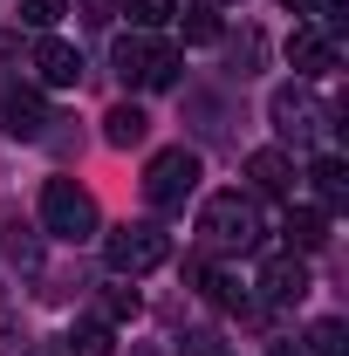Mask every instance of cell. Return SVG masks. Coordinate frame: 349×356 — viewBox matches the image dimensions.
Here are the masks:
<instances>
[{"instance_id": "obj_24", "label": "cell", "mask_w": 349, "mask_h": 356, "mask_svg": "<svg viewBox=\"0 0 349 356\" xmlns=\"http://www.w3.org/2000/svg\"><path fill=\"white\" fill-rule=\"evenodd\" d=\"M267 356H302V350H295V343H274V350H267Z\"/></svg>"}, {"instance_id": "obj_13", "label": "cell", "mask_w": 349, "mask_h": 356, "mask_svg": "<svg viewBox=\"0 0 349 356\" xmlns=\"http://www.w3.org/2000/svg\"><path fill=\"white\" fill-rule=\"evenodd\" d=\"M308 178H315L322 213H343V206H349V172H343V158H336V151H322V158L308 165Z\"/></svg>"}, {"instance_id": "obj_7", "label": "cell", "mask_w": 349, "mask_h": 356, "mask_svg": "<svg viewBox=\"0 0 349 356\" xmlns=\"http://www.w3.org/2000/svg\"><path fill=\"white\" fill-rule=\"evenodd\" d=\"M288 62H295V76H322V69H336V35L329 28H315V21H302L295 35H288Z\"/></svg>"}, {"instance_id": "obj_16", "label": "cell", "mask_w": 349, "mask_h": 356, "mask_svg": "<svg viewBox=\"0 0 349 356\" xmlns=\"http://www.w3.org/2000/svg\"><path fill=\"white\" fill-rule=\"evenodd\" d=\"M110 350H117L110 322H76V329H69V356H110Z\"/></svg>"}, {"instance_id": "obj_6", "label": "cell", "mask_w": 349, "mask_h": 356, "mask_svg": "<svg viewBox=\"0 0 349 356\" xmlns=\"http://www.w3.org/2000/svg\"><path fill=\"white\" fill-rule=\"evenodd\" d=\"M267 110H274V124H281L288 137H315V131H322V117H329V110L315 103V89H302V83L274 89V103H267Z\"/></svg>"}, {"instance_id": "obj_14", "label": "cell", "mask_w": 349, "mask_h": 356, "mask_svg": "<svg viewBox=\"0 0 349 356\" xmlns=\"http://www.w3.org/2000/svg\"><path fill=\"white\" fill-rule=\"evenodd\" d=\"M185 281H192L206 302H219V309H240V288H233V274H219V267H206V261H185Z\"/></svg>"}, {"instance_id": "obj_15", "label": "cell", "mask_w": 349, "mask_h": 356, "mask_svg": "<svg viewBox=\"0 0 349 356\" xmlns=\"http://www.w3.org/2000/svg\"><path fill=\"white\" fill-rule=\"evenodd\" d=\"M144 131H151V117H144L137 103H117V110L103 117V137H110L117 151H131V144H144Z\"/></svg>"}, {"instance_id": "obj_4", "label": "cell", "mask_w": 349, "mask_h": 356, "mask_svg": "<svg viewBox=\"0 0 349 356\" xmlns=\"http://www.w3.org/2000/svg\"><path fill=\"white\" fill-rule=\"evenodd\" d=\"M199 178H206L199 151L172 144V151H158V158H151V172H144V199H151L158 213H178V206H185V199L199 192Z\"/></svg>"}, {"instance_id": "obj_17", "label": "cell", "mask_w": 349, "mask_h": 356, "mask_svg": "<svg viewBox=\"0 0 349 356\" xmlns=\"http://www.w3.org/2000/svg\"><path fill=\"white\" fill-rule=\"evenodd\" d=\"M302 356H349V329L336 322V315H329V322H315V329H308V350H302Z\"/></svg>"}, {"instance_id": "obj_3", "label": "cell", "mask_w": 349, "mask_h": 356, "mask_svg": "<svg viewBox=\"0 0 349 356\" xmlns=\"http://www.w3.org/2000/svg\"><path fill=\"white\" fill-rule=\"evenodd\" d=\"M103 261H110V274H151V267H165L172 261V233L165 226H151V220H131V226H117L110 240H103Z\"/></svg>"}, {"instance_id": "obj_9", "label": "cell", "mask_w": 349, "mask_h": 356, "mask_svg": "<svg viewBox=\"0 0 349 356\" xmlns=\"http://www.w3.org/2000/svg\"><path fill=\"white\" fill-rule=\"evenodd\" d=\"M261 295H267V302H281V309H288V302H302V295H308L302 254H274V261L261 267Z\"/></svg>"}, {"instance_id": "obj_10", "label": "cell", "mask_w": 349, "mask_h": 356, "mask_svg": "<svg viewBox=\"0 0 349 356\" xmlns=\"http://www.w3.org/2000/svg\"><path fill=\"white\" fill-rule=\"evenodd\" d=\"M35 76H42L48 89H76V76H83V55L69 42H55V35H42L35 42Z\"/></svg>"}, {"instance_id": "obj_21", "label": "cell", "mask_w": 349, "mask_h": 356, "mask_svg": "<svg viewBox=\"0 0 349 356\" xmlns=\"http://www.w3.org/2000/svg\"><path fill=\"white\" fill-rule=\"evenodd\" d=\"M62 14H69V0H21V21L28 28H55Z\"/></svg>"}, {"instance_id": "obj_11", "label": "cell", "mask_w": 349, "mask_h": 356, "mask_svg": "<svg viewBox=\"0 0 349 356\" xmlns=\"http://www.w3.org/2000/svg\"><path fill=\"white\" fill-rule=\"evenodd\" d=\"M247 178H254V192H267V199H288V192H295V158L267 144V151L247 158Z\"/></svg>"}, {"instance_id": "obj_8", "label": "cell", "mask_w": 349, "mask_h": 356, "mask_svg": "<svg viewBox=\"0 0 349 356\" xmlns=\"http://www.w3.org/2000/svg\"><path fill=\"white\" fill-rule=\"evenodd\" d=\"M0 117H7V137H21V144L48 137V103H42V89H14V96L0 103Z\"/></svg>"}, {"instance_id": "obj_23", "label": "cell", "mask_w": 349, "mask_h": 356, "mask_svg": "<svg viewBox=\"0 0 349 356\" xmlns=\"http://www.w3.org/2000/svg\"><path fill=\"white\" fill-rule=\"evenodd\" d=\"M281 7H288V14H315L322 0H281Z\"/></svg>"}, {"instance_id": "obj_12", "label": "cell", "mask_w": 349, "mask_h": 356, "mask_svg": "<svg viewBox=\"0 0 349 356\" xmlns=\"http://www.w3.org/2000/svg\"><path fill=\"white\" fill-rule=\"evenodd\" d=\"M281 233H288V254H322L329 247V213L322 206H295Z\"/></svg>"}, {"instance_id": "obj_1", "label": "cell", "mask_w": 349, "mask_h": 356, "mask_svg": "<svg viewBox=\"0 0 349 356\" xmlns=\"http://www.w3.org/2000/svg\"><path fill=\"white\" fill-rule=\"evenodd\" d=\"M110 62H117V76H124L131 89H172L178 69H185V62H178V48L158 42V35H144V28H137V35H117Z\"/></svg>"}, {"instance_id": "obj_18", "label": "cell", "mask_w": 349, "mask_h": 356, "mask_svg": "<svg viewBox=\"0 0 349 356\" xmlns=\"http://www.w3.org/2000/svg\"><path fill=\"white\" fill-rule=\"evenodd\" d=\"M137 315V288H124V274H117V288H103V322L117 329V322H131Z\"/></svg>"}, {"instance_id": "obj_2", "label": "cell", "mask_w": 349, "mask_h": 356, "mask_svg": "<svg viewBox=\"0 0 349 356\" xmlns=\"http://www.w3.org/2000/svg\"><path fill=\"white\" fill-rule=\"evenodd\" d=\"M199 233H206V247H213V254H247V247L261 240L254 199H240V192H213V199L199 206Z\"/></svg>"}, {"instance_id": "obj_5", "label": "cell", "mask_w": 349, "mask_h": 356, "mask_svg": "<svg viewBox=\"0 0 349 356\" xmlns=\"http://www.w3.org/2000/svg\"><path fill=\"white\" fill-rule=\"evenodd\" d=\"M42 226L55 240H89L96 233V199H89L76 178H48L42 185Z\"/></svg>"}, {"instance_id": "obj_19", "label": "cell", "mask_w": 349, "mask_h": 356, "mask_svg": "<svg viewBox=\"0 0 349 356\" xmlns=\"http://www.w3.org/2000/svg\"><path fill=\"white\" fill-rule=\"evenodd\" d=\"M178 21H185V42H199V48L219 42V14H213V7H185Z\"/></svg>"}, {"instance_id": "obj_20", "label": "cell", "mask_w": 349, "mask_h": 356, "mask_svg": "<svg viewBox=\"0 0 349 356\" xmlns=\"http://www.w3.org/2000/svg\"><path fill=\"white\" fill-rule=\"evenodd\" d=\"M131 21L151 35V28H165V21H178V0H131Z\"/></svg>"}, {"instance_id": "obj_22", "label": "cell", "mask_w": 349, "mask_h": 356, "mask_svg": "<svg viewBox=\"0 0 349 356\" xmlns=\"http://www.w3.org/2000/svg\"><path fill=\"white\" fill-rule=\"evenodd\" d=\"M7 254H14V261H21V267H35V261H42V247H35V233H28V226H21V220L7 226Z\"/></svg>"}]
</instances>
